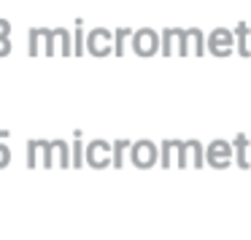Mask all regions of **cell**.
I'll list each match as a JSON object with an SVG mask.
<instances>
[{
  "instance_id": "8",
  "label": "cell",
  "mask_w": 251,
  "mask_h": 240,
  "mask_svg": "<svg viewBox=\"0 0 251 240\" xmlns=\"http://www.w3.org/2000/svg\"><path fill=\"white\" fill-rule=\"evenodd\" d=\"M159 49H162V38L151 27H143L138 33H132V51L138 57H154Z\"/></svg>"
},
{
  "instance_id": "14",
  "label": "cell",
  "mask_w": 251,
  "mask_h": 240,
  "mask_svg": "<svg viewBox=\"0 0 251 240\" xmlns=\"http://www.w3.org/2000/svg\"><path fill=\"white\" fill-rule=\"evenodd\" d=\"M57 49H60L62 57H71L76 54V46L71 44V33L65 27H57Z\"/></svg>"
},
{
  "instance_id": "17",
  "label": "cell",
  "mask_w": 251,
  "mask_h": 240,
  "mask_svg": "<svg viewBox=\"0 0 251 240\" xmlns=\"http://www.w3.org/2000/svg\"><path fill=\"white\" fill-rule=\"evenodd\" d=\"M84 151H87V148H81V141H73V168L87 162V159H84Z\"/></svg>"
},
{
  "instance_id": "9",
  "label": "cell",
  "mask_w": 251,
  "mask_h": 240,
  "mask_svg": "<svg viewBox=\"0 0 251 240\" xmlns=\"http://www.w3.org/2000/svg\"><path fill=\"white\" fill-rule=\"evenodd\" d=\"M87 51L95 57H108L114 54V33L105 27H98L92 33H87Z\"/></svg>"
},
{
  "instance_id": "4",
  "label": "cell",
  "mask_w": 251,
  "mask_h": 240,
  "mask_svg": "<svg viewBox=\"0 0 251 240\" xmlns=\"http://www.w3.org/2000/svg\"><path fill=\"white\" fill-rule=\"evenodd\" d=\"M205 162L213 170H224L235 162V143L229 141H211L205 148Z\"/></svg>"
},
{
  "instance_id": "10",
  "label": "cell",
  "mask_w": 251,
  "mask_h": 240,
  "mask_svg": "<svg viewBox=\"0 0 251 240\" xmlns=\"http://www.w3.org/2000/svg\"><path fill=\"white\" fill-rule=\"evenodd\" d=\"M208 49V38H202V30L192 27L184 33V49L181 57H202V51Z\"/></svg>"
},
{
  "instance_id": "2",
  "label": "cell",
  "mask_w": 251,
  "mask_h": 240,
  "mask_svg": "<svg viewBox=\"0 0 251 240\" xmlns=\"http://www.w3.org/2000/svg\"><path fill=\"white\" fill-rule=\"evenodd\" d=\"M71 168V148L65 141H27V168Z\"/></svg>"
},
{
  "instance_id": "3",
  "label": "cell",
  "mask_w": 251,
  "mask_h": 240,
  "mask_svg": "<svg viewBox=\"0 0 251 240\" xmlns=\"http://www.w3.org/2000/svg\"><path fill=\"white\" fill-rule=\"evenodd\" d=\"M27 54L30 57H38V54H57V30H44V27H35L30 30L27 35Z\"/></svg>"
},
{
  "instance_id": "6",
  "label": "cell",
  "mask_w": 251,
  "mask_h": 240,
  "mask_svg": "<svg viewBox=\"0 0 251 240\" xmlns=\"http://www.w3.org/2000/svg\"><path fill=\"white\" fill-rule=\"evenodd\" d=\"M84 159H87L89 168L95 170H103L108 165H114V143L108 141H92L84 151Z\"/></svg>"
},
{
  "instance_id": "21",
  "label": "cell",
  "mask_w": 251,
  "mask_h": 240,
  "mask_svg": "<svg viewBox=\"0 0 251 240\" xmlns=\"http://www.w3.org/2000/svg\"><path fill=\"white\" fill-rule=\"evenodd\" d=\"M6 54H11V41L0 38V57H6Z\"/></svg>"
},
{
  "instance_id": "19",
  "label": "cell",
  "mask_w": 251,
  "mask_h": 240,
  "mask_svg": "<svg viewBox=\"0 0 251 240\" xmlns=\"http://www.w3.org/2000/svg\"><path fill=\"white\" fill-rule=\"evenodd\" d=\"M8 162H11V151H8V143L0 141V170L6 168Z\"/></svg>"
},
{
  "instance_id": "22",
  "label": "cell",
  "mask_w": 251,
  "mask_h": 240,
  "mask_svg": "<svg viewBox=\"0 0 251 240\" xmlns=\"http://www.w3.org/2000/svg\"><path fill=\"white\" fill-rule=\"evenodd\" d=\"M8 138H11V132H8V130H0V141H8Z\"/></svg>"
},
{
  "instance_id": "12",
  "label": "cell",
  "mask_w": 251,
  "mask_h": 240,
  "mask_svg": "<svg viewBox=\"0 0 251 240\" xmlns=\"http://www.w3.org/2000/svg\"><path fill=\"white\" fill-rule=\"evenodd\" d=\"M235 162H238V168H249L251 165V157H249V138L243 135V132H238L235 135Z\"/></svg>"
},
{
  "instance_id": "7",
  "label": "cell",
  "mask_w": 251,
  "mask_h": 240,
  "mask_svg": "<svg viewBox=\"0 0 251 240\" xmlns=\"http://www.w3.org/2000/svg\"><path fill=\"white\" fill-rule=\"evenodd\" d=\"M157 157H159V148L154 141H135L130 146V162L141 170H149L157 165Z\"/></svg>"
},
{
  "instance_id": "16",
  "label": "cell",
  "mask_w": 251,
  "mask_h": 240,
  "mask_svg": "<svg viewBox=\"0 0 251 240\" xmlns=\"http://www.w3.org/2000/svg\"><path fill=\"white\" fill-rule=\"evenodd\" d=\"M127 38H132V30H116V35H114V51H116V57L125 54Z\"/></svg>"
},
{
  "instance_id": "13",
  "label": "cell",
  "mask_w": 251,
  "mask_h": 240,
  "mask_svg": "<svg viewBox=\"0 0 251 240\" xmlns=\"http://www.w3.org/2000/svg\"><path fill=\"white\" fill-rule=\"evenodd\" d=\"M249 24L240 22L238 27H235V38H238V54L240 57H251V49H249Z\"/></svg>"
},
{
  "instance_id": "20",
  "label": "cell",
  "mask_w": 251,
  "mask_h": 240,
  "mask_svg": "<svg viewBox=\"0 0 251 240\" xmlns=\"http://www.w3.org/2000/svg\"><path fill=\"white\" fill-rule=\"evenodd\" d=\"M8 33H11V22L8 19H0V38H8Z\"/></svg>"
},
{
  "instance_id": "18",
  "label": "cell",
  "mask_w": 251,
  "mask_h": 240,
  "mask_svg": "<svg viewBox=\"0 0 251 240\" xmlns=\"http://www.w3.org/2000/svg\"><path fill=\"white\" fill-rule=\"evenodd\" d=\"M73 41H76V54H81V51L87 49V41H84V33H81V22H78L76 33H73Z\"/></svg>"
},
{
  "instance_id": "5",
  "label": "cell",
  "mask_w": 251,
  "mask_h": 240,
  "mask_svg": "<svg viewBox=\"0 0 251 240\" xmlns=\"http://www.w3.org/2000/svg\"><path fill=\"white\" fill-rule=\"evenodd\" d=\"M235 49H238V38H235L232 30H227V27L211 30V35H208V51L213 57H229Z\"/></svg>"
},
{
  "instance_id": "11",
  "label": "cell",
  "mask_w": 251,
  "mask_h": 240,
  "mask_svg": "<svg viewBox=\"0 0 251 240\" xmlns=\"http://www.w3.org/2000/svg\"><path fill=\"white\" fill-rule=\"evenodd\" d=\"M184 33L186 30H178V27L162 30V54L165 57L181 54V49H184Z\"/></svg>"
},
{
  "instance_id": "1",
  "label": "cell",
  "mask_w": 251,
  "mask_h": 240,
  "mask_svg": "<svg viewBox=\"0 0 251 240\" xmlns=\"http://www.w3.org/2000/svg\"><path fill=\"white\" fill-rule=\"evenodd\" d=\"M159 159H162V168H173L178 165L184 168H202L205 162V154H202V143L200 141H162L159 146Z\"/></svg>"
},
{
  "instance_id": "15",
  "label": "cell",
  "mask_w": 251,
  "mask_h": 240,
  "mask_svg": "<svg viewBox=\"0 0 251 240\" xmlns=\"http://www.w3.org/2000/svg\"><path fill=\"white\" fill-rule=\"evenodd\" d=\"M130 146H132V141H116L114 143V168L116 170L125 165V154L130 151Z\"/></svg>"
}]
</instances>
